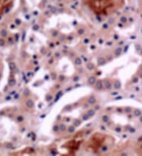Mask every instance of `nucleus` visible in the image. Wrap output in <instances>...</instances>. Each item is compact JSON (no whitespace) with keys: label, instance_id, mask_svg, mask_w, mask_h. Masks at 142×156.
Returning a JSON list of instances; mask_svg holds the SVG:
<instances>
[{"label":"nucleus","instance_id":"obj_1","mask_svg":"<svg viewBox=\"0 0 142 156\" xmlns=\"http://www.w3.org/2000/svg\"><path fill=\"white\" fill-rule=\"evenodd\" d=\"M89 9L99 17H109L125 6V0H85Z\"/></svg>","mask_w":142,"mask_h":156}]
</instances>
